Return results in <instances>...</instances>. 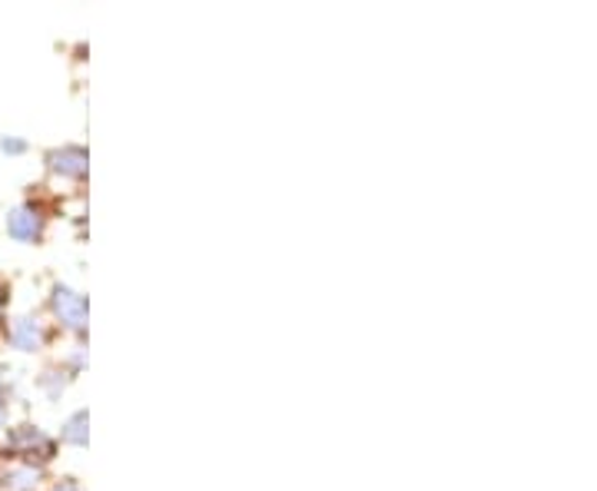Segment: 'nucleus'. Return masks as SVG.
Here are the masks:
<instances>
[{"instance_id":"nucleus-11","label":"nucleus","mask_w":597,"mask_h":491,"mask_svg":"<svg viewBox=\"0 0 597 491\" xmlns=\"http://www.w3.org/2000/svg\"><path fill=\"white\" fill-rule=\"evenodd\" d=\"M8 309H11V282L0 279V322H8Z\"/></svg>"},{"instance_id":"nucleus-9","label":"nucleus","mask_w":597,"mask_h":491,"mask_svg":"<svg viewBox=\"0 0 597 491\" xmlns=\"http://www.w3.org/2000/svg\"><path fill=\"white\" fill-rule=\"evenodd\" d=\"M0 153L18 160V157H28L31 153V140L21 137V134H0Z\"/></svg>"},{"instance_id":"nucleus-3","label":"nucleus","mask_w":597,"mask_h":491,"mask_svg":"<svg viewBox=\"0 0 597 491\" xmlns=\"http://www.w3.org/2000/svg\"><path fill=\"white\" fill-rule=\"evenodd\" d=\"M51 230V210L41 200H21L4 213V233L8 239L21 246H41Z\"/></svg>"},{"instance_id":"nucleus-2","label":"nucleus","mask_w":597,"mask_h":491,"mask_svg":"<svg viewBox=\"0 0 597 491\" xmlns=\"http://www.w3.org/2000/svg\"><path fill=\"white\" fill-rule=\"evenodd\" d=\"M47 312L54 319V325L74 339H84L87 335V325H90V299L87 292H81L77 286L71 282H54L47 289Z\"/></svg>"},{"instance_id":"nucleus-12","label":"nucleus","mask_w":597,"mask_h":491,"mask_svg":"<svg viewBox=\"0 0 597 491\" xmlns=\"http://www.w3.org/2000/svg\"><path fill=\"white\" fill-rule=\"evenodd\" d=\"M44 491H84V488H81L77 478H57V481H51Z\"/></svg>"},{"instance_id":"nucleus-8","label":"nucleus","mask_w":597,"mask_h":491,"mask_svg":"<svg viewBox=\"0 0 597 491\" xmlns=\"http://www.w3.org/2000/svg\"><path fill=\"white\" fill-rule=\"evenodd\" d=\"M54 438H57V445L87 448V441H90V412L87 408H74L71 415H64L61 431Z\"/></svg>"},{"instance_id":"nucleus-5","label":"nucleus","mask_w":597,"mask_h":491,"mask_svg":"<svg viewBox=\"0 0 597 491\" xmlns=\"http://www.w3.org/2000/svg\"><path fill=\"white\" fill-rule=\"evenodd\" d=\"M44 170L54 180H67V183H84L90 173V150L84 143H61L51 147L44 153Z\"/></svg>"},{"instance_id":"nucleus-1","label":"nucleus","mask_w":597,"mask_h":491,"mask_svg":"<svg viewBox=\"0 0 597 491\" xmlns=\"http://www.w3.org/2000/svg\"><path fill=\"white\" fill-rule=\"evenodd\" d=\"M57 451H61L57 438L47 428H41L38 421H11L4 431H0V458L47 468L57 458Z\"/></svg>"},{"instance_id":"nucleus-6","label":"nucleus","mask_w":597,"mask_h":491,"mask_svg":"<svg viewBox=\"0 0 597 491\" xmlns=\"http://www.w3.org/2000/svg\"><path fill=\"white\" fill-rule=\"evenodd\" d=\"M47 468L0 458V491H44Z\"/></svg>"},{"instance_id":"nucleus-7","label":"nucleus","mask_w":597,"mask_h":491,"mask_svg":"<svg viewBox=\"0 0 597 491\" xmlns=\"http://www.w3.org/2000/svg\"><path fill=\"white\" fill-rule=\"evenodd\" d=\"M74 382H77V372H74L71 365H64L61 359H57V362H51V365H44V369L38 372V378H34L38 392H41L47 402H61Z\"/></svg>"},{"instance_id":"nucleus-10","label":"nucleus","mask_w":597,"mask_h":491,"mask_svg":"<svg viewBox=\"0 0 597 491\" xmlns=\"http://www.w3.org/2000/svg\"><path fill=\"white\" fill-rule=\"evenodd\" d=\"M11 405H14V388L0 378V431L11 425Z\"/></svg>"},{"instance_id":"nucleus-4","label":"nucleus","mask_w":597,"mask_h":491,"mask_svg":"<svg viewBox=\"0 0 597 491\" xmlns=\"http://www.w3.org/2000/svg\"><path fill=\"white\" fill-rule=\"evenodd\" d=\"M54 329L44 316L38 312H18L4 322V345L21 352V355H38L51 345Z\"/></svg>"}]
</instances>
